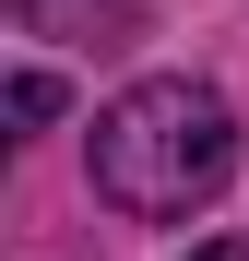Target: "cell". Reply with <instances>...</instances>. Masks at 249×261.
<instances>
[{"mask_svg":"<svg viewBox=\"0 0 249 261\" xmlns=\"http://www.w3.org/2000/svg\"><path fill=\"white\" fill-rule=\"evenodd\" d=\"M83 178H95L107 214H131V226H190L237 178V107L214 83H190V71H143V83H119L95 107Z\"/></svg>","mask_w":249,"mask_h":261,"instance_id":"6da1fadb","label":"cell"},{"mask_svg":"<svg viewBox=\"0 0 249 261\" xmlns=\"http://www.w3.org/2000/svg\"><path fill=\"white\" fill-rule=\"evenodd\" d=\"M12 119H24V130H48V119H60V83H48V71H24V83H12Z\"/></svg>","mask_w":249,"mask_h":261,"instance_id":"7a4b0ae2","label":"cell"},{"mask_svg":"<svg viewBox=\"0 0 249 261\" xmlns=\"http://www.w3.org/2000/svg\"><path fill=\"white\" fill-rule=\"evenodd\" d=\"M190 261H249V249H237V238H202V249H190Z\"/></svg>","mask_w":249,"mask_h":261,"instance_id":"3957f363","label":"cell"}]
</instances>
